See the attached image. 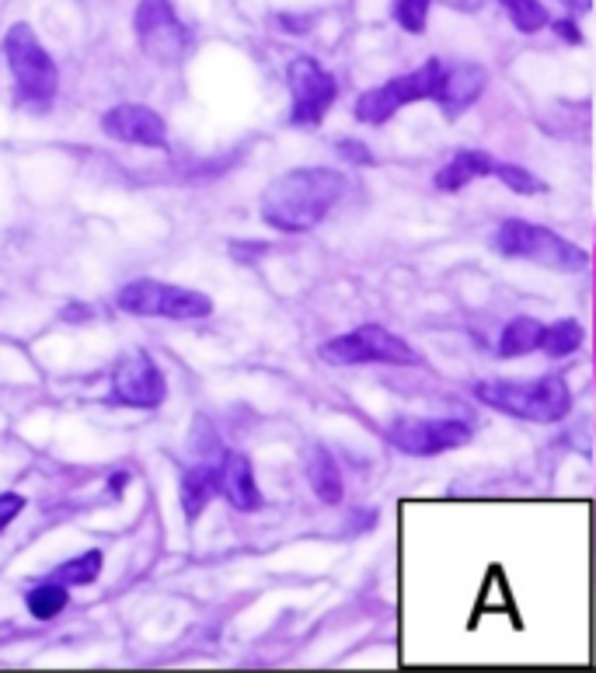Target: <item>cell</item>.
<instances>
[{"mask_svg": "<svg viewBox=\"0 0 596 673\" xmlns=\"http://www.w3.org/2000/svg\"><path fill=\"white\" fill-rule=\"evenodd\" d=\"M349 179L336 168H293L261 192L258 214L279 235H307L342 203Z\"/></svg>", "mask_w": 596, "mask_h": 673, "instance_id": "1", "label": "cell"}, {"mask_svg": "<svg viewBox=\"0 0 596 673\" xmlns=\"http://www.w3.org/2000/svg\"><path fill=\"white\" fill-rule=\"evenodd\" d=\"M475 398L499 416L534 422V426H555L572 412V387L562 374L545 377H485L475 384Z\"/></svg>", "mask_w": 596, "mask_h": 673, "instance_id": "2", "label": "cell"}, {"mask_svg": "<svg viewBox=\"0 0 596 673\" xmlns=\"http://www.w3.org/2000/svg\"><path fill=\"white\" fill-rule=\"evenodd\" d=\"M492 248L502 259L534 262V265H545V269H555V273H583L589 265L586 248L562 238L558 230H551L545 224H534V220H523V217H506L496 227Z\"/></svg>", "mask_w": 596, "mask_h": 673, "instance_id": "3", "label": "cell"}, {"mask_svg": "<svg viewBox=\"0 0 596 673\" xmlns=\"http://www.w3.org/2000/svg\"><path fill=\"white\" fill-rule=\"evenodd\" d=\"M4 57L14 74L17 98H22L28 109H39V112L49 109L60 87V70L46 52V46L39 43V35L32 32V25L25 22L11 25V32L4 35Z\"/></svg>", "mask_w": 596, "mask_h": 673, "instance_id": "4", "label": "cell"}, {"mask_svg": "<svg viewBox=\"0 0 596 673\" xmlns=\"http://www.w3.org/2000/svg\"><path fill=\"white\" fill-rule=\"evenodd\" d=\"M440 74H443V60H426L423 67L409 70V74L370 87V92H363L353 105L356 122H363V127H384V122L394 119L401 109H409V105L433 101Z\"/></svg>", "mask_w": 596, "mask_h": 673, "instance_id": "5", "label": "cell"}, {"mask_svg": "<svg viewBox=\"0 0 596 673\" xmlns=\"http://www.w3.org/2000/svg\"><path fill=\"white\" fill-rule=\"evenodd\" d=\"M119 308L136 317H168V322H203L214 314V300L199 290L174 283L136 279L119 290Z\"/></svg>", "mask_w": 596, "mask_h": 673, "instance_id": "6", "label": "cell"}, {"mask_svg": "<svg viewBox=\"0 0 596 673\" xmlns=\"http://www.w3.org/2000/svg\"><path fill=\"white\" fill-rule=\"evenodd\" d=\"M321 357L336 366H363V363H391V366H418L423 357L384 325H360L345 335H336L321 346Z\"/></svg>", "mask_w": 596, "mask_h": 673, "instance_id": "7", "label": "cell"}, {"mask_svg": "<svg viewBox=\"0 0 596 673\" xmlns=\"http://www.w3.org/2000/svg\"><path fill=\"white\" fill-rule=\"evenodd\" d=\"M471 422L464 419H423V416H398L388 422L384 440L405 457H440L471 444Z\"/></svg>", "mask_w": 596, "mask_h": 673, "instance_id": "8", "label": "cell"}, {"mask_svg": "<svg viewBox=\"0 0 596 673\" xmlns=\"http://www.w3.org/2000/svg\"><path fill=\"white\" fill-rule=\"evenodd\" d=\"M290 84V122L293 127H321L339 98V84L314 57H293L287 67Z\"/></svg>", "mask_w": 596, "mask_h": 673, "instance_id": "9", "label": "cell"}, {"mask_svg": "<svg viewBox=\"0 0 596 673\" xmlns=\"http://www.w3.org/2000/svg\"><path fill=\"white\" fill-rule=\"evenodd\" d=\"M133 32L139 49L157 63H179L192 43L171 0H139L133 14Z\"/></svg>", "mask_w": 596, "mask_h": 673, "instance_id": "10", "label": "cell"}, {"mask_svg": "<svg viewBox=\"0 0 596 673\" xmlns=\"http://www.w3.org/2000/svg\"><path fill=\"white\" fill-rule=\"evenodd\" d=\"M112 395L130 409H157L168 398V381L161 366L150 360V352H126L112 370Z\"/></svg>", "mask_w": 596, "mask_h": 673, "instance_id": "11", "label": "cell"}, {"mask_svg": "<svg viewBox=\"0 0 596 673\" xmlns=\"http://www.w3.org/2000/svg\"><path fill=\"white\" fill-rule=\"evenodd\" d=\"M488 87V70L475 60H461V63H443L440 84H436V109L443 112V119H461L471 105H475Z\"/></svg>", "mask_w": 596, "mask_h": 673, "instance_id": "12", "label": "cell"}, {"mask_svg": "<svg viewBox=\"0 0 596 673\" xmlns=\"http://www.w3.org/2000/svg\"><path fill=\"white\" fill-rule=\"evenodd\" d=\"M101 130L112 140H122V144L133 147H168V127L150 105H115V109L101 116Z\"/></svg>", "mask_w": 596, "mask_h": 673, "instance_id": "13", "label": "cell"}, {"mask_svg": "<svg viewBox=\"0 0 596 673\" xmlns=\"http://www.w3.org/2000/svg\"><path fill=\"white\" fill-rule=\"evenodd\" d=\"M220 495L231 503L238 513H258L266 506V495H261L258 482H255V468L248 454L227 450L220 460Z\"/></svg>", "mask_w": 596, "mask_h": 673, "instance_id": "14", "label": "cell"}, {"mask_svg": "<svg viewBox=\"0 0 596 673\" xmlns=\"http://www.w3.org/2000/svg\"><path fill=\"white\" fill-rule=\"evenodd\" d=\"M496 161L499 157L485 154V151H458L433 175V185L440 192H461L478 179H496Z\"/></svg>", "mask_w": 596, "mask_h": 673, "instance_id": "15", "label": "cell"}, {"mask_svg": "<svg viewBox=\"0 0 596 673\" xmlns=\"http://www.w3.org/2000/svg\"><path fill=\"white\" fill-rule=\"evenodd\" d=\"M304 474H307V485L311 492L318 495L325 506H339L345 500V478H342V468L339 460L331 457L328 447L314 444L304 457Z\"/></svg>", "mask_w": 596, "mask_h": 673, "instance_id": "16", "label": "cell"}, {"mask_svg": "<svg viewBox=\"0 0 596 673\" xmlns=\"http://www.w3.org/2000/svg\"><path fill=\"white\" fill-rule=\"evenodd\" d=\"M182 513L185 524H196L203 517V509L220 495V465H196L182 474Z\"/></svg>", "mask_w": 596, "mask_h": 673, "instance_id": "17", "label": "cell"}, {"mask_svg": "<svg viewBox=\"0 0 596 673\" xmlns=\"http://www.w3.org/2000/svg\"><path fill=\"white\" fill-rule=\"evenodd\" d=\"M540 339H545V325H540L537 317H531V314H516L513 322L502 325L496 352L502 360H520V357H531V352H537Z\"/></svg>", "mask_w": 596, "mask_h": 673, "instance_id": "18", "label": "cell"}, {"mask_svg": "<svg viewBox=\"0 0 596 673\" xmlns=\"http://www.w3.org/2000/svg\"><path fill=\"white\" fill-rule=\"evenodd\" d=\"M586 342V328L575 322V317H558V322L545 325V339H540V352L548 360H569L583 349Z\"/></svg>", "mask_w": 596, "mask_h": 673, "instance_id": "19", "label": "cell"}, {"mask_svg": "<svg viewBox=\"0 0 596 673\" xmlns=\"http://www.w3.org/2000/svg\"><path fill=\"white\" fill-rule=\"evenodd\" d=\"M101 558H105V555L98 552V548H92V552L60 562L57 569L49 573V579L63 582V587H87V582H95V579L101 576Z\"/></svg>", "mask_w": 596, "mask_h": 673, "instance_id": "20", "label": "cell"}, {"mask_svg": "<svg viewBox=\"0 0 596 673\" xmlns=\"http://www.w3.org/2000/svg\"><path fill=\"white\" fill-rule=\"evenodd\" d=\"M499 4H502L506 17H510L520 35H537L540 28L551 25L548 8L540 4V0H499Z\"/></svg>", "mask_w": 596, "mask_h": 673, "instance_id": "21", "label": "cell"}, {"mask_svg": "<svg viewBox=\"0 0 596 673\" xmlns=\"http://www.w3.org/2000/svg\"><path fill=\"white\" fill-rule=\"evenodd\" d=\"M66 587L63 582H57V579H46V582H39V587H32L28 590V597H25V604H28V611H32V617H39V622H52V617H57L63 608H66Z\"/></svg>", "mask_w": 596, "mask_h": 673, "instance_id": "22", "label": "cell"}, {"mask_svg": "<svg viewBox=\"0 0 596 673\" xmlns=\"http://www.w3.org/2000/svg\"><path fill=\"white\" fill-rule=\"evenodd\" d=\"M496 182H502L510 192H516V196H537V192L548 189L531 168L513 165V161H496Z\"/></svg>", "mask_w": 596, "mask_h": 673, "instance_id": "23", "label": "cell"}, {"mask_svg": "<svg viewBox=\"0 0 596 673\" xmlns=\"http://www.w3.org/2000/svg\"><path fill=\"white\" fill-rule=\"evenodd\" d=\"M429 8L433 0H394V22L401 25V32L423 35L429 22Z\"/></svg>", "mask_w": 596, "mask_h": 673, "instance_id": "24", "label": "cell"}, {"mask_svg": "<svg viewBox=\"0 0 596 673\" xmlns=\"http://www.w3.org/2000/svg\"><path fill=\"white\" fill-rule=\"evenodd\" d=\"M339 157H345L349 165H360V168H366V165H374V161H377L374 151L366 147L363 140H353V136L339 140Z\"/></svg>", "mask_w": 596, "mask_h": 673, "instance_id": "25", "label": "cell"}, {"mask_svg": "<svg viewBox=\"0 0 596 673\" xmlns=\"http://www.w3.org/2000/svg\"><path fill=\"white\" fill-rule=\"evenodd\" d=\"M25 506H28L25 495H17V492H4V495H0V530H8L11 520H14Z\"/></svg>", "mask_w": 596, "mask_h": 673, "instance_id": "26", "label": "cell"}, {"mask_svg": "<svg viewBox=\"0 0 596 673\" xmlns=\"http://www.w3.org/2000/svg\"><path fill=\"white\" fill-rule=\"evenodd\" d=\"M551 28H555V35H558L562 43L583 46V32H580V25H575V17H558V22H551Z\"/></svg>", "mask_w": 596, "mask_h": 673, "instance_id": "27", "label": "cell"}, {"mask_svg": "<svg viewBox=\"0 0 596 673\" xmlns=\"http://www.w3.org/2000/svg\"><path fill=\"white\" fill-rule=\"evenodd\" d=\"M562 4L572 11V14H586L593 8V0H562Z\"/></svg>", "mask_w": 596, "mask_h": 673, "instance_id": "28", "label": "cell"}, {"mask_svg": "<svg viewBox=\"0 0 596 673\" xmlns=\"http://www.w3.org/2000/svg\"><path fill=\"white\" fill-rule=\"evenodd\" d=\"M122 485H126V474H122V471H119V474H112V489H115V492H122Z\"/></svg>", "mask_w": 596, "mask_h": 673, "instance_id": "29", "label": "cell"}]
</instances>
